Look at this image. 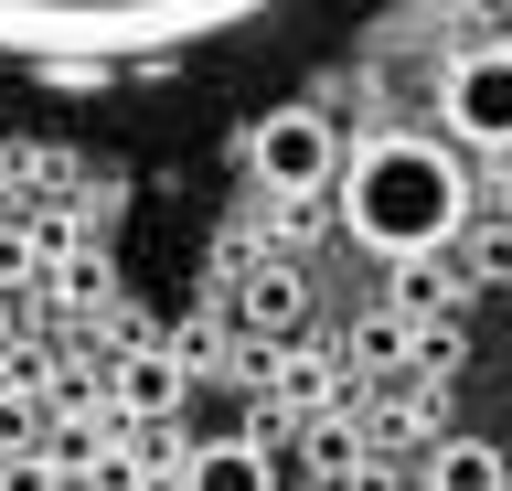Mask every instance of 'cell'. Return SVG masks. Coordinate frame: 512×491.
<instances>
[{"label": "cell", "mask_w": 512, "mask_h": 491, "mask_svg": "<svg viewBox=\"0 0 512 491\" xmlns=\"http://www.w3.org/2000/svg\"><path fill=\"white\" fill-rule=\"evenodd\" d=\"M427 491H512V459L491 438H427Z\"/></svg>", "instance_id": "cell-6"}, {"label": "cell", "mask_w": 512, "mask_h": 491, "mask_svg": "<svg viewBox=\"0 0 512 491\" xmlns=\"http://www.w3.org/2000/svg\"><path fill=\"white\" fill-rule=\"evenodd\" d=\"M246 182L278 203H320L342 182V129L320 118V107H267L246 129Z\"/></svg>", "instance_id": "cell-3"}, {"label": "cell", "mask_w": 512, "mask_h": 491, "mask_svg": "<svg viewBox=\"0 0 512 491\" xmlns=\"http://www.w3.org/2000/svg\"><path fill=\"white\" fill-rule=\"evenodd\" d=\"M342 225H352V246H374V257H395V267L459 246V225H470V171H459V150H448V139H416V129L363 139L342 161Z\"/></svg>", "instance_id": "cell-2"}, {"label": "cell", "mask_w": 512, "mask_h": 491, "mask_svg": "<svg viewBox=\"0 0 512 491\" xmlns=\"http://www.w3.org/2000/svg\"><path fill=\"white\" fill-rule=\"evenodd\" d=\"M32 438H43V406L11 385V395H0V449H32Z\"/></svg>", "instance_id": "cell-9"}, {"label": "cell", "mask_w": 512, "mask_h": 491, "mask_svg": "<svg viewBox=\"0 0 512 491\" xmlns=\"http://www.w3.org/2000/svg\"><path fill=\"white\" fill-rule=\"evenodd\" d=\"M288 0H0V65L32 75H128L256 33Z\"/></svg>", "instance_id": "cell-1"}, {"label": "cell", "mask_w": 512, "mask_h": 491, "mask_svg": "<svg viewBox=\"0 0 512 491\" xmlns=\"http://www.w3.org/2000/svg\"><path fill=\"white\" fill-rule=\"evenodd\" d=\"M118 406L128 417H171L182 406V353H128L118 363Z\"/></svg>", "instance_id": "cell-7"}, {"label": "cell", "mask_w": 512, "mask_h": 491, "mask_svg": "<svg viewBox=\"0 0 512 491\" xmlns=\"http://www.w3.org/2000/svg\"><path fill=\"white\" fill-rule=\"evenodd\" d=\"M171 491H278V459L267 438H203L171 459Z\"/></svg>", "instance_id": "cell-5"}, {"label": "cell", "mask_w": 512, "mask_h": 491, "mask_svg": "<svg viewBox=\"0 0 512 491\" xmlns=\"http://www.w3.org/2000/svg\"><path fill=\"white\" fill-rule=\"evenodd\" d=\"M416 353V331H406V310H374V321L352 331V363H406Z\"/></svg>", "instance_id": "cell-8"}, {"label": "cell", "mask_w": 512, "mask_h": 491, "mask_svg": "<svg viewBox=\"0 0 512 491\" xmlns=\"http://www.w3.org/2000/svg\"><path fill=\"white\" fill-rule=\"evenodd\" d=\"M0 342H11V299H0Z\"/></svg>", "instance_id": "cell-11"}, {"label": "cell", "mask_w": 512, "mask_h": 491, "mask_svg": "<svg viewBox=\"0 0 512 491\" xmlns=\"http://www.w3.org/2000/svg\"><path fill=\"white\" fill-rule=\"evenodd\" d=\"M288 299H299V289H288V267H267V278L246 289V321H267V331H278V321H288Z\"/></svg>", "instance_id": "cell-10"}, {"label": "cell", "mask_w": 512, "mask_h": 491, "mask_svg": "<svg viewBox=\"0 0 512 491\" xmlns=\"http://www.w3.org/2000/svg\"><path fill=\"white\" fill-rule=\"evenodd\" d=\"M438 129L459 150H512V43H470L438 75Z\"/></svg>", "instance_id": "cell-4"}]
</instances>
